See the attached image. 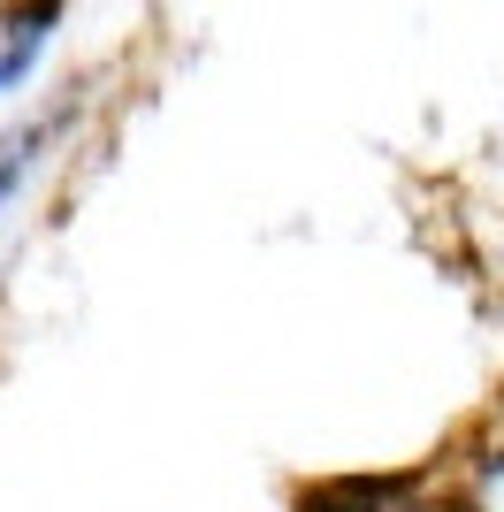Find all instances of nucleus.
Segmentation results:
<instances>
[{"label": "nucleus", "instance_id": "3", "mask_svg": "<svg viewBox=\"0 0 504 512\" xmlns=\"http://www.w3.org/2000/svg\"><path fill=\"white\" fill-rule=\"evenodd\" d=\"M482 505L504 512V451H489V467H482Z\"/></svg>", "mask_w": 504, "mask_h": 512}, {"label": "nucleus", "instance_id": "2", "mask_svg": "<svg viewBox=\"0 0 504 512\" xmlns=\"http://www.w3.org/2000/svg\"><path fill=\"white\" fill-rule=\"evenodd\" d=\"M69 123H77V100L46 107V115H31V123H16L8 138H0V214L31 192V176L46 169V153H54V138H62Z\"/></svg>", "mask_w": 504, "mask_h": 512}, {"label": "nucleus", "instance_id": "1", "mask_svg": "<svg viewBox=\"0 0 504 512\" xmlns=\"http://www.w3.org/2000/svg\"><path fill=\"white\" fill-rule=\"evenodd\" d=\"M62 16H69V0H16V8H0V100H16L39 77Z\"/></svg>", "mask_w": 504, "mask_h": 512}]
</instances>
